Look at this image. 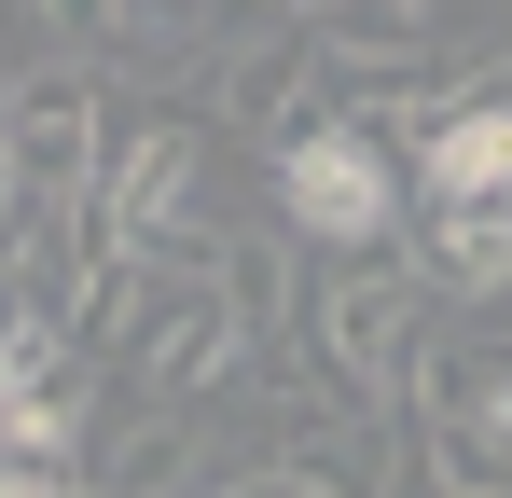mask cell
Returning <instances> with one entry per match:
<instances>
[{
    "mask_svg": "<svg viewBox=\"0 0 512 498\" xmlns=\"http://www.w3.org/2000/svg\"><path fill=\"white\" fill-rule=\"evenodd\" d=\"M305 42H319L333 111L374 125V139H402V153H416L457 97H499L512 83L499 42H457V28H429V14H333V28H305Z\"/></svg>",
    "mask_w": 512,
    "mask_h": 498,
    "instance_id": "obj_1",
    "label": "cell"
},
{
    "mask_svg": "<svg viewBox=\"0 0 512 498\" xmlns=\"http://www.w3.org/2000/svg\"><path fill=\"white\" fill-rule=\"evenodd\" d=\"M111 374H125V402H208L222 374H250V319H236V291H222V236L208 249H153V277H139V305L111 332Z\"/></svg>",
    "mask_w": 512,
    "mask_h": 498,
    "instance_id": "obj_2",
    "label": "cell"
},
{
    "mask_svg": "<svg viewBox=\"0 0 512 498\" xmlns=\"http://www.w3.org/2000/svg\"><path fill=\"white\" fill-rule=\"evenodd\" d=\"M305 332H319V360H333L374 415L416 402V360L443 346V332H429L416 263H374V249H346V263H319V277H305Z\"/></svg>",
    "mask_w": 512,
    "mask_h": 498,
    "instance_id": "obj_3",
    "label": "cell"
},
{
    "mask_svg": "<svg viewBox=\"0 0 512 498\" xmlns=\"http://www.w3.org/2000/svg\"><path fill=\"white\" fill-rule=\"evenodd\" d=\"M194 180H208V125L194 111H125L97 180H84V236L97 249H208L194 236Z\"/></svg>",
    "mask_w": 512,
    "mask_h": 498,
    "instance_id": "obj_4",
    "label": "cell"
},
{
    "mask_svg": "<svg viewBox=\"0 0 512 498\" xmlns=\"http://www.w3.org/2000/svg\"><path fill=\"white\" fill-rule=\"evenodd\" d=\"M277 222L305 249H388L402 236V153L374 125H333V139L277 153Z\"/></svg>",
    "mask_w": 512,
    "mask_h": 498,
    "instance_id": "obj_5",
    "label": "cell"
},
{
    "mask_svg": "<svg viewBox=\"0 0 512 498\" xmlns=\"http://www.w3.org/2000/svg\"><path fill=\"white\" fill-rule=\"evenodd\" d=\"M97 153H111V83L84 56H42V70H14V180H28V208H84Z\"/></svg>",
    "mask_w": 512,
    "mask_h": 498,
    "instance_id": "obj_6",
    "label": "cell"
},
{
    "mask_svg": "<svg viewBox=\"0 0 512 498\" xmlns=\"http://www.w3.org/2000/svg\"><path fill=\"white\" fill-rule=\"evenodd\" d=\"M208 111H222L236 139H263V166L346 125V111H333V83H319V42H305V28H250V42L222 56V83H208Z\"/></svg>",
    "mask_w": 512,
    "mask_h": 498,
    "instance_id": "obj_7",
    "label": "cell"
},
{
    "mask_svg": "<svg viewBox=\"0 0 512 498\" xmlns=\"http://www.w3.org/2000/svg\"><path fill=\"white\" fill-rule=\"evenodd\" d=\"M416 194L429 208H499L512 194V83L499 97H457V111L416 139Z\"/></svg>",
    "mask_w": 512,
    "mask_h": 498,
    "instance_id": "obj_8",
    "label": "cell"
},
{
    "mask_svg": "<svg viewBox=\"0 0 512 498\" xmlns=\"http://www.w3.org/2000/svg\"><path fill=\"white\" fill-rule=\"evenodd\" d=\"M416 291L429 305H512V194L499 208H429L416 222Z\"/></svg>",
    "mask_w": 512,
    "mask_h": 498,
    "instance_id": "obj_9",
    "label": "cell"
},
{
    "mask_svg": "<svg viewBox=\"0 0 512 498\" xmlns=\"http://www.w3.org/2000/svg\"><path fill=\"white\" fill-rule=\"evenodd\" d=\"M84 457H97V360H70L56 388L0 415V471H84Z\"/></svg>",
    "mask_w": 512,
    "mask_h": 498,
    "instance_id": "obj_10",
    "label": "cell"
},
{
    "mask_svg": "<svg viewBox=\"0 0 512 498\" xmlns=\"http://www.w3.org/2000/svg\"><path fill=\"white\" fill-rule=\"evenodd\" d=\"M360 498H512V485H471L416 415H388V429H374V485H360Z\"/></svg>",
    "mask_w": 512,
    "mask_h": 498,
    "instance_id": "obj_11",
    "label": "cell"
},
{
    "mask_svg": "<svg viewBox=\"0 0 512 498\" xmlns=\"http://www.w3.org/2000/svg\"><path fill=\"white\" fill-rule=\"evenodd\" d=\"M0 498H111L97 471H0Z\"/></svg>",
    "mask_w": 512,
    "mask_h": 498,
    "instance_id": "obj_12",
    "label": "cell"
},
{
    "mask_svg": "<svg viewBox=\"0 0 512 498\" xmlns=\"http://www.w3.org/2000/svg\"><path fill=\"white\" fill-rule=\"evenodd\" d=\"M236 14H263V28H333L346 0H236Z\"/></svg>",
    "mask_w": 512,
    "mask_h": 498,
    "instance_id": "obj_13",
    "label": "cell"
},
{
    "mask_svg": "<svg viewBox=\"0 0 512 498\" xmlns=\"http://www.w3.org/2000/svg\"><path fill=\"white\" fill-rule=\"evenodd\" d=\"M28 236V180H14V166H0V249Z\"/></svg>",
    "mask_w": 512,
    "mask_h": 498,
    "instance_id": "obj_14",
    "label": "cell"
},
{
    "mask_svg": "<svg viewBox=\"0 0 512 498\" xmlns=\"http://www.w3.org/2000/svg\"><path fill=\"white\" fill-rule=\"evenodd\" d=\"M346 14H443V0H346Z\"/></svg>",
    "mask_w": 512,
    "mask_h": 498,
    "instance_id": "obj_15",
    "label": "cell"
},
{
    "mask_svg": "<svg viewBox=\"0 0 512 498\" xmlns=\"http://www.w3.org/2000/svg\"><path fill=\"white\" fill-rule=\"evenodd\" d=\"M0 153H14V70H0Z\"/></svg>",
    "mask_w": 512,
    "mask_h": 498,
    "instance_id": "obj_16",
    "label": "cell"
}]
</instances>
